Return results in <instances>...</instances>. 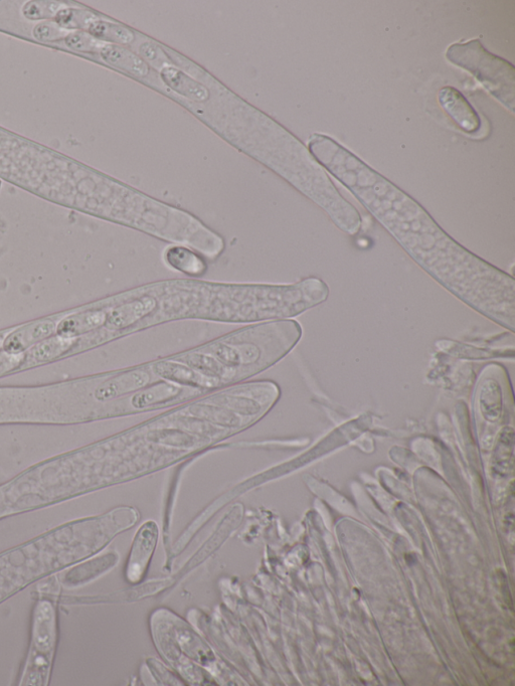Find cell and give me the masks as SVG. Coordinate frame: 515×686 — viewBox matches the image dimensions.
Masks as SVG:
<instances>
[{
  "label": "cell",
  "mask_w": 515,
  "mask_h": 686,
  "mask_svg": "<svg viewBox=\"0 0 515 686\" xmlns=\"http://www.w3.org/2000/svg\"><path fill=\"white\" fill-rule=\"evenodd\" d=\"M162 77L168 86L195 101H206L209 97V92L203 85L197 83L177 69H164L162 71Z\"/></svg>",
  "instance_id": "cell-15"
},
{
  "label": "cell",
  "mask_w": 515,
  "mask_h": 686,
  "mask_svg": "<svg viewBox=\"0 0 515 686\" xmlns=\"http://www.w3.org/2000/svg\"><path fill=\"white\" fill-rule=\"evenodd\" d=\"M57 597L40 596L32 612L31 638L20 686H47L50 683L59 642Z\"/></svg>",
  "instance_id": "cell-6"
},
{
  "label": "cell",
  "mask_w": 515,
  "mask_h": 686,
  "mask_svg": "<svg viewBox=\"0 0 515 686\" xmlns=\"http://www.w3.org/2000/svg\"><path fill=\"white\" fill-rule=\"evenodd\" d=\"M77 337L55 334L25 352L24 371L77 355Z\"/></svg>",
  "instance_id": "cell-10"
},
{
  "label": "cell",
  "mask_w": 515,
  "mask_h": 686,
  "mask_svg": "<svg viewBox=\"0 0 515 686\" xmlns=\"http://www.w3.org/2000/svg\"><path fill=\"white\" fill-rule=\"evenodd\" d=\"M63 313L35 320L17 328H11L4 345V351L11 354L25 353L57 332Z\"/></svg>",
  "instance_id": "cell-8"
},
{
  "label": "cell",
  "mask_w": 515,
  "mask_h": 686,
  "mask_svg": "<svg viewBox=\"0 0 515 686\" xmlns=\"http://www.w3.org/2000/svg\"><path fill=\"white\" fill-rule=\"evenodd\" d=\"M164 264L171 270L199 278L208 272V260L199 252L182 245H170L163 251Z\"/></svg>",
  "instance_id": "cell-13"
},
{
  "label": "cell",
  "mask_w": 515,
  "mask_h": 686,
  "mask_svg": "<svg viewBox=\"0 0 515 686\" xmlns=\"http://www.w3.org/2000/svg\"><path fill=\"white\" fill-rule=\"evenodd\" d=\"M267 366L264 343L244 327L187 352L115 371V414L118 418L192 402L239 385Z\"/></svg>",
  "instance_id": "cell-3"
},
{
  "label": "cell",
  "mask_w": 515,
  "mask_h": 686,
  "mask_svg": "<svg viewBox=\"0 0 515 686\" xmlns=\"http://www.w3.org/2000/svg\"><path fill=\"white\" fill-rule=\"evenodd\" d=\"M107 485L93 444L53 457L0 485V521Z\"/></svg>",
  "instance_id": "cell-5"
},
{
  "label": "cell",
  "mask_w": 515,
  "mask_h": 686,
  "mask_svg": "<svg viewBox=\"0 0 515 686\" xmlns=\"http://www.w3.org/2000/svg\"><path fill=\"white\" fill-rule=\"evenodd\" d=\"M86 33L104 43L105 41H110L119 44H128L134 39L133 33L129 30L114 23L101 20L100 18L89 26Z\"/></svg>",
  "instance_id": "cell-16"
},
{
  "label": "cell",
  "mask_w": 515,
  "mask_h": 686,
  "mask_svg": "<svg viewBox=\"0 0 515 686\" xmlns=\"http://www.w3.org/2000/svg\"><path fill=\"white\" fill-rule=\"evenodd\" d=\"M134 526L128 507L78 520L0 554V604L30 585L101 552Z\"/></svg>",
  "instance_id": "cell-4"
},
{
  "label": "cell",
  "mask_w": 515,
  "mask_h": 686,
  "mask_svg": "<svg viewBox=\"0 0 515 686\" xmlns=\"http://www.w3.org/2000/svg\"><path fill=\"white\" fill-rule=\"evenodd\" d=\"M99 55L104 62L131 74L145 76L148 73L147 65L144 62L119 46L106 44Z\"/></svg>",
  "instance_id": "cell-14"
},
{
  "label": "cell",
  "mask_w": 515,
  "mask_h": 686,
  "mask_svg": "<svg viewBox=\"0 0 515 686\" xmlns=\"http://www.w3.org/2000/svg\"><path fill=\"white\" fill-rule=\"evenodd\" d=\"M9 331L10 329L0 331V352L4 351L5 340Z\"/></svg>",
  "instance_id": "cell-17"
},
{
  "label": "cell",
  "mask_w": 515,
  "mask_h": 686,
  "mask_svg": "<svg viewBox=\"0 0 515 686\" xmlns=\"http://www.w3.org/2000/svg\"><path fill=\"white\" fill-rule=\"evenodd\" d=\"M446 58L471 73L505 108L514 112L515 70L510 63L489 53L478 40L450 46Z\"/></svg>",
  "instance_id": "cell-7"
},
{
  "label": "cell",
  "mask_w": 515,
  "mask_h": 686,
  "mask_svg": "<svg viewBox=\"0 0 515 686\" xmlns=\"http://www.w3.org/2000/svg\"><path fill=\"white\" fill-rule=\"evenodd\" d=\"M310 151L433 279L473 309L513 329L511 275L457 243L419 203L332 138L318 135Z\"/></svg>",
  "instance_id": "cell-1"
},
{
  "label": "cell",
  "mask_w": 515,
  "mask_h": 686,
  "mask_svg": "<svg viewBox=\"0 0 515 686\" xmlns=\"http://www.w3.org/2000/svg\"><path fill=\"white\" fill-rule=\"evenodd\" d=\"M304 304L300 283H220L170 279L106 297L105 327L116 338L171 321L202 319L254 323L297 316Z\"/></svg>",
  "instance_id": "cell-2"
},
{
  "label": "cell",
  "mask_w": 515,
  "mask_h": 686,
  "mask_svg": "<svg viewBox=\"0 0 515 686\" xmlns=\"http://www.w3.org/2000/svg\"><path fill=\"white\" fill-rule=\"evenodd\" d=\"M157 541V525L154 522L145 523L135 537L126 568V578L131 584H137L144 578Z\"/></svg>",
  "instance_id": "cell-9"
},
{
  "label": "cell",
  "mask_w": 515,
  "mask_h": 686,
  "mask_svg": "<svg viewBox=\"0 0 515 686\" xmlns=\"http://www.w3.org/2000/svg\"><path fill=\"white\" fill-rule=\"evenodd\" d=\"M438 101L442 109L465 133L473 134L481 126V120L464 95L452 87L439 91Z\"/></svg>",
  "instance_id": "cell-11"
},
{
  "label": "cell",
  "mask_w": 515,
  "mask_h": 686,
  "mask_svg": "<svg viewBox=\"0 0 515 686\" xmlns=\"http://www.w3.org/2000/svg\"><path fill=\"white\" fill-rule=\"evenodd\" d=\"M118 562L114 553L83 562L61 572L59 580L63 588L74 589L88 584L108 572Z\"/></svg>",
  "instance_id": "cell-12"
}]
</instances>
